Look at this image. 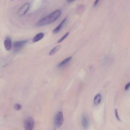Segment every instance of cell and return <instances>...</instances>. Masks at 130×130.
Here are the masks:
<instances>
[{
  "label": "cell",
  "mask_w": 130,
  "mask_h": 130,
  "mask_svg": "<svg viewBox=\"0 0 130 130\" xmlns=\"http://www.w3.org/2000/svg\"><path fill=\"white\" fill-rule=\"evenodd\" d=\"M101 100H102V95H101V94H100V93L97 94L95 96V97L93 99V103H94V105H95V106L99 105L101 102Z\"/></svg>",
  "instance_id": "11"
},
{
  "label": "cell",
  "mask_w": 130,
  "mask_h": 130,
  "mask_svg": "<svg viewBox=\"0 0 130 130\" xmlns=\"http://www.w3.org/2000/svg\"><path fill=\"white\" fill-rule=\"evenodd\" d=\"M130 87V82H128L127 84L125 86V90H128Z\"/></svg>",
  "instance_id": "16"
},
{
  "label": "cell",
  "mask_w": 130,
  "mask_h": 130,
  "mask_svg": "<svg viewBox=\"0 0 130 130\" xmlns=\"http://www.w3.org/2000/svg\"><path fill=\"white\" fill-rule=\"evenodd\" d=\"M30 7V4L28 3H25L22 6H21L18 11H17V15L19 16H24L29 10Z\"/></svg>",
  "instance_id": "4"
},
{
  "label": "cell",
  "mask_w": 130,
  "mask_h": 130,
  "mask_svg": "<svg viewBox=\"0 0 130 130\" xmlns=\"http://www.w3.org/2000/svg\"><path fill=\"white\" fill-rule=\"evenodd\" d=\"M99 1H100V0H95L94 3V4H93V7H96L98 5Z\"/></svg>",
  "instance_id": "17"
},
{
  "label": "cell",
  "mask_w": 130,
  "mask_h": 130,
  "mask_svg": "<svg viewBox=\"0 0 130 130\" xmlns=\"http://www.w3.org/2000/svg\"><path fill=\"white\" fill-rule=\"evenodd\" d=\"M24 128L25 130H34L35 126V122L30 117H28L25 119L24 121Z\"/></svg>",
  "instance_id": "2"
},
{
  "label": "cell",
  "mask_w": 130,
  "mask_h": 130,
  "mask_svg": "<svg viewBox=\"0 0 130 130\" xmlns=\"http://www.w3.org/2000/svg\"><path fill=\"white\" fill-rule=\"evenodd\" d=\"M5 48L6 50L9 51L12 48V41L10 37H7L4 42Z\"/></svg>",
  "instance_id": "6"
},
{
  "label": "cell",
  "mask_w": 130,
  "mask_h": 130,
  "mask_svg": "<svg viewBox=\"0 0 130 130\" xmlns=\"http://www.w3.org/2000/svg\"><path fill=\"white\" fill-rule=\"evenodd\" d=\"M21 105H20L19 104H15L14 106V109L16 110H20L21 109Z\"/></svg>",
  "instance_id": "14"
},
{
  "label": "cell",
  "mask_w": 130,
  "mask_h": 130,
  "mask_svg": "<svg viewBox=\"0 0 130 130\" xmlns=\"http://www.w3.org/2000/svg\"><path fill=\"white\" fill-rule=\"evenodd\" d=\"M60 48H61V46H60V45H57V46L54 47V48H53L50 50V51L49 53V55H54L55 53H56L60 49Z\"/></svg>",
  "instance_id": "12"
},
{
  "label": "cell",
  "mask_w": 130,
  "mask_h": 130,
  "mask_svg": "<svg viewBox=\"0 0 130 130\" xmlns=\"http://www.w3.org/2000/svg\"><path fill=\"white\" fill-rule=\"evenodd\" d=\"M61 14V11L60 10H55L50 14L41 19L37 22V25L39 26H41L51 23L56 21L60 17Z\"/></svg>",
  "instance_id": "1"
},
{
  "label": "cell",
  "mask_w": 130,
  "mask_h": 130,
  "mask_svg": "<svg viewBox=\"0 0 130 130\" xmlns=\"http://www.w3.org/2000/svg\"><path fill=\"white\" fill-rule=\"evenodd\" d=\"M67 20V17L65 18H64V19L61 21V22L58 24V25L56 27H55V28L54 29V30L52 31V32H53V34H57V32H58L59 31V30L62 28V27L63 26V25L65 24Z\"/></svg>",
  "instance_id": "7"
},
{
  "label": "cell",
  "mask_w": 130,
  "mask_h": 130,
  "mask_svg": "<svg viewBox=\"0 0 130 130\" xmlns=\"http://www.w3.org/2000/svg\"><path fill=\"white\" fill-rule=\"evenodd\" d=\"M27 40H22V41H16L13 44V46L15 48H18L22 47L24 45H25L27 42Z\"/></svg>",
  "instance_id": "8"
},
{
  "label": "cell",
  "mask_w": 130,
  "mask_h": 130,
  "mask_svg": "<svg viewBox=\"0 0 130 130\" xmlns=\"http://www.w3.org/2000/svg\"><path fill=\"white\" fill-rule=\"evenodd\" d=\"M69 32H66L58 41H57V42L58 43H61V42H62L64 39H66L67 38V37L69 36Z\"/></svg>",
  "instance_id": "13"
},
{
  "label": "cell",
  "mask_w": 130,
  "mask_h": 130,
  "mask_svg": "<svg viewBox=\"0 0 130 130\" xmlns=\"http://www.w3.org/2000/svg\"><path fill=\"white\" fill-rule=\"evenodd\" d=\"M44 37V34L43 32L38 33L33 38L32 42H34V43L37 42L39 41L40 40H41V39H42Z\"/></svg>",
  "instance_id": "9"
},
{
  "label": "cell",
  "mask_w": 130,
  "mask_h": 130,
  "mask_svg": "<svg viewBox=\"0 0 130 130\" xmlns=\"http://www.w3.org/2000/svg\"><path fill=\"white\" fill-rule=\"evenodd\" d=\"M67 2L68 3H71V2H73V1H74L75 0H67Z\"/></svg>",
  "instance_id": "18"
},
{
  "label": "cell",
  "mask_w": 130,
  "mask_h": 130,
  "mask_svg": "<svg viewBox=\"0 0 130 130\" xmlns=\"http://www.w3.org/2000/svg\"><path fill=\"white\" fill-rule=\"evenodd\" d=\"M63 122V114L61 112H58L54 117V124L56 127H60Z\"/></svg>",
  "instance_id": "3"
},
{
  "label": "cell",
  "mask_w": 130,
  "mask_h": 130,
  "mask_svg": "<svg viewBox=\"0 0 130 130\" xmlns=\"http://www.w3.org/2000/svg\"><path fill=\"white\" fill-rule=\"evenodd\" d=\"M81 123L82 126L84 129H87L89 125V120L85 114H83L81 117Z\"/></svg>",
  "instance_id": "5"
},
{
  "label": "cell",
  "mask_w": 130,
  "mask_h": 130,
  "mask_svg": "<svg viewBox=\"0 0 130 130\" xmlns=\"http://www.w3.org/2000/svg\"><path fill=\"white\" fill-rule=\"evenodd\" d=\"M72 56H70V57H68L66 58H65L64 59H63L62 61H61L60 62H59L58 65H57V67H58L59 68H60V67H62L63 66H64L65 65H66L70 61V60L72 59Z\"/></svg>",
  "instance_id": "10"
},
{
  "label": "cell",
  "mask_w": 130,
  "mask_h": 130,
  "mask_svg": "<svg viewBox=\"0 0 130 130\" xmlns=\"http://www.w3.org/2000/svg\"><path fill=\"white\" fill-rule=\"evenodd\" d=\"M11 1H13V0H11Z\"/></svg>",
  "instance_id": "19"
},
{
  "label": "cell",
  "mask_w": 130,
  "mask_h": 130,
  "mask_svg": "<svg viewBox=\"0 0 130 130\" xmlns=\"http://www.w3.org/2000/svg\"><path fill=\"white\" fill-rule=\"evenodd\" d=\"M115 116H116L117 119L118 120L120 121V118H119V117L118 113V111H117V109H115Z\"/></svg>",
  "instance_id": "15"
}]
</instances>
